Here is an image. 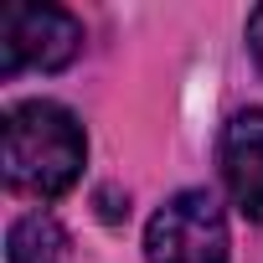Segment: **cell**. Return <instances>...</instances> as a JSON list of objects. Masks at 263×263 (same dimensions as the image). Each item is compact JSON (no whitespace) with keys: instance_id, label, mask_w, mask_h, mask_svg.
I'll use <instances>...</instances> for the list:
<instances>
[{"instance_id":"4","label":"cell","mask_w":263,"mask_h":263,"mask_svg":"<svg viewBox=\"0 0 263 263\" xmlns=\"http://www.w3.org/2000/svg\"><path fill=\"white\" fill-rule=\"evenodd\" d=\"M217 165H222V186L232 206L263 227V108H237L227 119Z\"/></svg>"},{"instance_id":"2","label":"cell","mask_w":263,"mask_h":263,"mask_svg":"<svg viewBox=\"0 0 263 263\" xmlns=\"http://www.w3.org/2000/svg\"><path fill=\"white\" fill-rule=\"evenodd\" d=\"M232 232L217 191L186 186L165 196L145 227V263H227Z\"/></svg>"},{"instance_id":"5","label":"cell","mask_w":263,"mask_h":263,"mask_svg":"<svg viewBox=\"0 0 263 263\" xmlns=\"http://www.w3.org/2000/svg\"><path fill=\"white\" fill-rule=\"evenodd\" d=\"M67 232L52 212H26L6 232V263H67Z\"/></svg>"},{"instance_id":"1","label":"cell","mask_w":263,"mask_h":263,"mask_svg":"<svg viewBox=\"0 0 263 263\" xmlns=\"http://www.w3.org/2000/svg\"><path fill=\"white\" fill-rule=\"evenodd\" d=\"M6 135V186L36 201H57L78 186L88 165V135L72 108L52 98H26L11 103L0 119Z\"/></svg>"},{"instance_id":"6","label":"cell","mask_w":263,"mask_h":263,"mask_svg":"<svg viewBox=\"0 0 263 263\" xmlns=\"http://www.w3.org/2000/svg\"><path fill=\"white\" fill-rule=\"evenodd\" d=\"M248 52H253V62L263 67V6L248 16Z\"/></svg>"},{"instance_id":"3","label":"cell","mask_w":263,"mask_h":263,"mask_svg":"<svg viewBox=\"0 0 263 263\" xmlns=\"http://www.w3.org/2000/svg\"><path fill=\"white\" fill-rule=\"evenodd\" d=\"M83 21L62 6H16L0 11V78H21V72H62L83 52Z\"/></svg>"}]
</instances>
